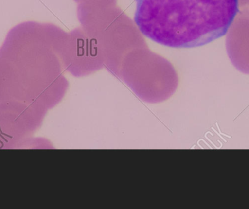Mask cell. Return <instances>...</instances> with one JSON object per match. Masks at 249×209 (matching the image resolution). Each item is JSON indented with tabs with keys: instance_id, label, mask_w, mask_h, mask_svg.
I'll return each mask as SVG.
<instances>
[{
	"instance_id": "6da1fadb",
	"label": "cell",
	"mask_w": 249,
	"mask_h": 209,
	"mask_svg": "<svg viewBox=\"0 0 249 209\" xmlns=\"http://www.w3.org/2000/svg\"><path fill=\"white\" fill-rule=\"evenodd\" d=\"M134 22L142 35L163 46L191 48L228 33L238 0H135Z\"/></svg>"
}]
</instances>
